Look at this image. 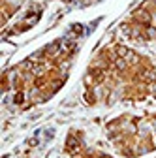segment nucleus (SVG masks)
<instances>
[{"instance_id": "f257e3e1", "label": "nucleus", "mask_w": 156, "mask_h": 158, "mask_svg": "<svg viewBox=\"0 0 156 158\" xmlns=\"http://www.w3.org/2000/svg\"><path fill=\"white\" fill-rule=\"evenodd\" d=\"M83 36V25H73L60 38L6 70L2 77L4 96L19 109H28L51 100L68 81Z\"/></svg>"}, {"instance_id": "f03ea898", "label": "nucleus", "mask_w": 156, "mask_h": 158, "mask_svg": "<svg viewBox=\"0 0 156 158\" xmlns=\"http://www.w3.org/2000/svg\"><path fill=\"white\" fill-rule=\"evenodd\" d=\"M156 85V68L150 58L122 44L102 47L83 77V98L88 106H115L141 102Z\"/></svg>"}, {"instance_id": "7ed1b4c3", "label": "nucleus", "mask_w": 156, "mask_h": 158, "mask_svg": "<svg viewBox=\"0 0 156 158\" xmlns=\"http://www.w3.org/2000/svg\"><path fill=\"white\" fill-rule=\"evenodd\" d=\"M107 139L124 158H139L156 151V130L150 115H121L105 124Z\"/></svg>"}, {"instance_id": "20e7f679", "label": "nucleus", "mask_w": 156, "mask_h": 158, "mask_svg": "<svg viewBox=\"0 0 156 158\" xmlns=\"http://www.w3.org/2000/svg\"><path fill=\"white\" fill-rule=\"evenodd\" d=\"M122 34L132 42L156 40V0H143L121 25Z\"/></svg>"}, {"instance_id": "39448f33", "label": "nucleus", "mask_w": 156, "mask_h": 158, "mask_svg": "<svg viewBox=\"0 0 156 158\" xmlns=\"http://www.w3.org/2000/svg\"><path fill=\"white\" fill-rule=\"evenodd\" d=\"M66 152L72 158H111V154H107L105 151L88 147L85 141V135L79 130H72L68 134L66 139Z\"/></svg>"}, {"instance_id": "423d86ee", "label": "nucleus", "mask_w": 156, "mask_h": 158, "mask_svg": "<svg viewBox=\"0 0 156 158\" xmlns=\"http://www.w3.org/2000/svg\"><path fill=\"white\" fill-rule=\"evenodd\" d=\"M40 15H42V10H40V6H32V10L30 11H27V15H25V19H21L15 27H13V30L10 32V34H19V32H25L27 28H30L38 19H40Z\"/></svg>"}, {"instance_id": "0eeeda50", "label": "nucleus", "mask_w": 156, "mask_h": 158, "mask_svg": "<svg viewBox=\"0 0 156 158\" xmlns=\"http://www.w3.org/2000/svg\"><path fill=\"white\" fill-rule=\"evenodd\" d=\"M23 0H2V13H4V25L8 23V19L19 10Z\"/></svg>"}, {"instance_id": "6e6552de", "label": "nucleus", "mask_w": 156, "mask_h": 158, "mask_svg": "<svg viewBox=\"0 0 156 158\" xmlns=\"http://www.w3.org/2000/svg\"><path fill=\"white\" fill-rule=\"evenodd\" d=\"M64 2H77V4H81V2H88V0H64Z\"/></svg>"}, {"instance_id": "1a4fd4ad", "label": "nucleus", "mask_w": 156, "mask_h": 158, "mask_svg": "<svg viewBox=\"0 0 156 158\" xmlns=\"http://www.w3.org/2000/svg\"><path fill=\"white\" fill-rule=\"evenodd\" d=\"M150 118H152V124H154V130H156V113H154V115H150Z\"/></svg>"}]
</instances>
